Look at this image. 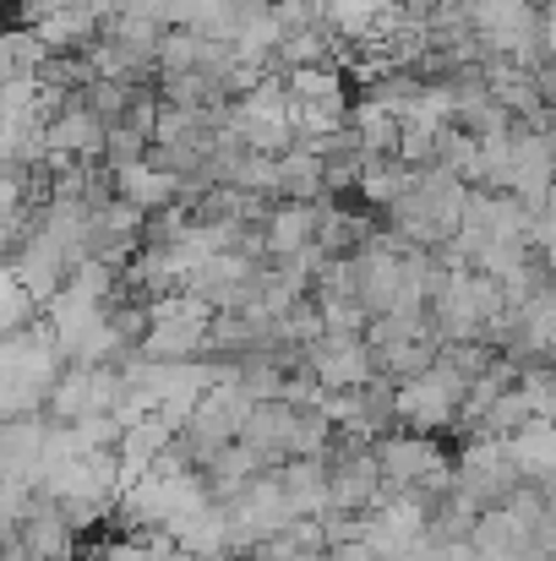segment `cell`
<instances>
[{
    "mask_svg": "<svg viewBox=\"0 0 556 561\" xmlns=\"http://www.w3.org/2000/svg\"><path fill=\"white\" fill-rule=\"evenodd\" d=\"M306 371L322 392H344L371 381V350L361 333H317L306 344Z\"/></svg>",
    "mask_w": 556,
    "mask_h": 561,
    "instance_id": "cell-1",
    "label": "cell"
}]
</instances>
